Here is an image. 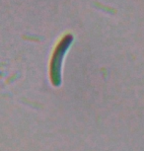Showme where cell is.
Wrapping results in <instances>:
<instances>
[{
  "instance_id": "6da1fadb",
  "label": "cell",
  "mask_w": 144,
  "mask_h": 151,
  "mask_svg": "<svg viewBox=\"0 0 144 151\" xmlns=\"http://www.w3.org/2000/svg\"><path fill=\"white\" fill-rule=\"evenodd\" d=\"M73 36L71 34H66L53 50L52 59L49 64V75L50 80L54 86H59L61 83V70H62V63L68 48L71 47L73 42Z\"/></svg>"
}]
</instances>
